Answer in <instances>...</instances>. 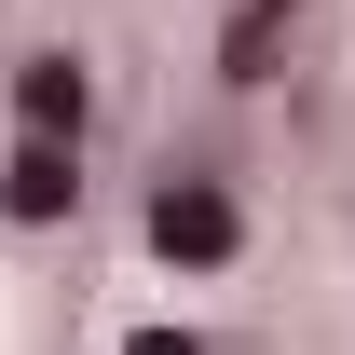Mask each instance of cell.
I'll list each match as a JSON object with an SVG mask.
<instances>
[{
  "mask_svg": "<svg viewBox=\"0 0 355 355\" xmlns=\"http://www.w3.org/2000/svg\"><path fill=\"white\" fill-rule=\"evenodd\" d=\"M55 205H83V164H69L55 137H28V150H14V219H55Z\"/></svg>",
  "mask_w": 355,
  "mask_h": 355,
  "instance_id": "2",
  "label": "cell"
},
{
  "mask_svg": "<svg viewBox=\"0 0 355 355\" xmlns=\"http://www.w3.org/2000/svg\"><path fill=\"white\" fill-rule=\"evenodd\" d=\"M28 123H42V137H83V69H69V55H28Z\"/></svg>",
  "mask_w": 355,
  "mask_h": 355,
  "instance_id": "3",
  "label": "cell"
},
{
  "mask_svg": "<svg viewBox=\"0 0 355 355\" xmlns=\"http://www.w3.org/2000/svg\"><path fill=\"white\" fill-rule=\"evenodd\" d=\"M150 246H164V260H219V246H232V205H219V191H164V205H150Z\"/></svg>",
  "mask_w": 355,
  "mask_h": 355,
  "instance_id": "1",
  "label": "cell"
}]
</instances>
